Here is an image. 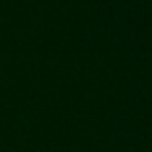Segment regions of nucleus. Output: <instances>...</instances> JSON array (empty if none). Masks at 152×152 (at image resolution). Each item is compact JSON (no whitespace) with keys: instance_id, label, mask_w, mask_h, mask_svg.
<instances>
[]
</instances>
